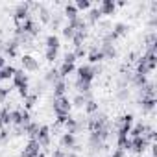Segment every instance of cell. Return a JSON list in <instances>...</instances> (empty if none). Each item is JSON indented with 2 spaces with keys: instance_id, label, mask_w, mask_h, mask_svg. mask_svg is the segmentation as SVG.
<instances>
[{
  "instance_id": "cell-6",
  "label": "cell",
  "mask_w": 157,
  "mask_h": 157,
  "mask_svg": "<svg viewBox=\"0 0 157 157\" xmlns=\"http://www.w3.org/2000/svg\"><path fill=\"white\" fill-rule=\"evenodd\" d=\"M50 128L48 126H39V131H37V137H35V140L39 142V146L41 148H48L50 146Z\"/></svg>"
},
{
  "instance_id": "cell-51",
  "label": "cell",
  "mask_w": 157,
  "mask_h": 157,
  "mask_svg": "<svg viewBox=\"0 0 157 157\" xmlns=\"http://www.w3.org/2000/svg\"><path fill=\"white\" fill-rule=\"evenodd\" d=\"M4 67H6V57H4V56H0V70H2Z\"/></svg>"
},
{
  "instance_id": "cell-14",
  "label": "cell",
  "mask_w": 157,
  "mask_h": 157,
  "mask_svg": "<svg viewBox=\"0 0 157 157\" xmlns=\"http://www.w3.org/2000/svg\"><path fill=\"white\" fill-rule=\"evenodd\" d=\"M115 10H117L115 0H102V2H100V8H98L100 15H113Z\"/></svg>"
},
{
  "instance_id": "cell-25",
  "label": "cell",
  "mask_w": 157,
  "mask_h": 157,
  "mask_svg": "<svg viewBox=\"0 0 157 157\" xmlns=\"http://www.w3.org/2000/svg\"><path fill=\"white\" fill-rule=\"evenodd\" d=\"M76 89H78L80 94H87V93H91V82H85V80H80V78H78L76 80Z\"/></svg>"
},
{
  "instance_id": "cell-53",
  "label": "cell",
  "mask_w": 157,
  "mask_h": 157,
  "mask_svg": "<svg viewBox=\"0 0 157 157\" xmlns=\"http://www.w3.org/2000/svg\"><path fill=\"white\" fill-rule=\"evenodd\" d=\"M2 52H4V41H0V56H2Z\"/></svg>"
},
{
  "instance_id": "cell-23",
  "label": "cell",
  "mask_w": 157,
  "mask_h": 157,
  "mask_svg": "<svg viewBox=\"0 0 157 157\" xmlns=\"http://www.w3.org/2000/svg\"><path fill=\"white\" fill-rule=\"evenodd\" d=\"M11 126L22 128V109H11Z\"/></svg>"
},
{
  "instance_id": "cell-1",
  "label": "cell",
  "mask_w": 157,
  "mask_h": 157,
  "mask_svg": "<svg viewBox=\"0 0 157 157\" xmlns=\"http://www.w3.org/2000/svg\"><path fill=\"white\" fill-rule=\"evenodd\" d=\"M133 122H135V117H133L131 113L118 117V118L115 120V124H113V126L117 128V135L128 137V135H129V131H131V128H133Z\"/></svg>"
},
{
  "instance_id": "cell-3",
  "label": "cell",
  "mask_w": 157,
  "mask_h": 157,
  "mask_svg": "<svg viewBox=\"0 0 157 157\" xmlns=\"http://www.w3.org/2000/svg\"><path fill=\"white\" fill-rule=\"evenodd\" d=\"M148 146H150V142L144 137H131L129 139V151H133L137 155H142L148 150Z\"/></svg>"
},
{
  "instance_id": "cell-45",
  "label": "cell",
  "mask_w": 157,
  "mask_h": 157,
  "mask_svg": "<svg viewBox=\"0 0 157 157\" xmlns=\"http://www.w3.org/2000/svg\"><path fill=\"white\" fill-rule=\"evenodd\" d=\"M63 63H72V65H74V63H76V56H74V52H67Z\"/></svg>"
},
{
  "instance_id": "cell-24",
  "label": "cell",
  "mask_w": 157,
  "mask_h": 157,
  "mask_svg": "<svg viewBox=\"0 0 157 157\" xmlns=\"http://www.w3.org/2000/svg\"><path fill=\"white\" fill-rule=\"evenodd\" d=\"M63 17H67V19H68V22H70V21L78 19L80 15H78V10H76V6H74V4H67V6H65V11H63Z\"/></svg>"
},
{
  "instance_id": "cell-30",
  "label": "cell",
  "mask_w": 157,
  "mask_h": 157,
  "mask_svg": "<svg viewBox=\"0 0 157 157\" xmlns=\"http://www.w3.org/2000/svg\"><path fill=\"white\" fill-rule=\"evenodd\" d=\"M144 133H146V124H144V122L135 124V126L131 128V131H129L131 137H144Z\"/></svg>"
},
{
  "instance_id": "cell-10",
  "label": "cell",
  "mask_w": 157,
  "mask_h": 157,
  "mask_svg": "<svg viewBox=\"0 0 157 157\" xmlns=\"http://www.w3.org/2000/svg\"><path fill=\"white\" fill-rule=\"evenodd\" d=\"M105 148V142L96 135V133H91L89 135V150H91V153H98V151H102Z\"/></svg>"
},
{
  "instance_id": "cell-9",
  "label": "cell",
  "mask_w": 157,
  "mask_h": 157,
  "mask_svg": "<svg viewBox=\"0 0 157 157\" xmlns=\"http://www.w3.org/2000/svg\"><path fill=\"white\" fill-rule=\"evenodd\" d=\"M13 85L17 87V89H24V87H28V74H24V70L22 68H17L15 70V74H13Z\"/></svg>"
},
{
  "instance_id": "cell-37",
  "label": "cell",
  "mask_w": 157,
  "mask_h": 157,
  "mask_svg": "<svg viewBox=\"0 0 157 157\" xmlns=\"http://www.w3.org/2000/svg\"><path fill=\"white\" fill-rule=\"evenodd\" d=\"M70 104H72V105H76V107H83V105L87 104V96H85V94H76V96H74V100H72Z\"/></svg>"
},
{
  "instance_id": "cell-48",
  "label": "cell",
  "mask_w": 157,
  "mask_h": 157,
  "mask_svg": "<svg viewBox=\"0 0 157 157\" xmlns=\"http://www.w3.org/2000/svg\"><path fill=\"white\" fill-rule=\"evenodd\" d=\"M52 157H65V150H61V148H59V150H56V151L52 153Z\"/></svg>"
},
{
  "instance_id": "cell-4",
  "label": "cell",
  "mask_w": 157,
  "mask_h": 157,
  "mask_svg": "<svg viewBox=\"0 0 157 157\" xmlns=\"http://www.w3.org/2000/svg\"><path fill=\"white\" fill-rule=\"evenodd\" d=\"M15 22H17V26L19 24H22L26 19H30V2H21V4H17V8H15Z\"/></svg>"
},
{
  "instance_id": "cell-19",
  "label": "cell",
  "mask_w": 157,
  "mask_h": 157,
  "mask_svg": "<svg viewBox=\"0 0 157 157\" xmlns=\"http://www.w3.org/2000/svg\"><path fill=\"white\" fill-rule=\"evenodd\" d=\"M4 52H6L10 57H17V54H19V43H17L15 39L4 43Z\"/></svg>"
},
{
  "instance_id": "cell-34",
  "label": "cell",
  "mask_w": 157,
  "mask_h": 157,
  "mask_svg": "<svg viewBox=\"0 0 157 157\" xmlns=\"http://www.w3.org/2000/svg\"><path fill=\"white\" fill-rule=\"evenodd\" d=\"M87 37V32H76L74 37H72V44L78 48V46H83V41Z\"/></svg>"
},
{
  "instance_id": "cell-47",
  "label": "cell",
  "mask_w": 157,
  "mask_h": 157,
  "mask_svg": "<svg viewBox=\"0 0 157 157\" xmlns=\"http://www.w3.org/2000/svg\"><path fill=\"white\" fill-rule=\"evenodd\" d=\"M128 96H129V91L128 89H118V98L120 100H126Z\"/></svg>"
},
{
  "instance_id": "cell-8",
  "label": "cell",
  "mask_w": 157,
  "mask_h": 157,
  "mask_svg": "<svg viewBox=\"0 0 157 157\" xmlns=\"http://www.w3.org/2000/svg\"><path fill=\"white\" fill-rule=\"evenodd\" d=\"M21 63H22V70H26V72H35L39 68V61L30 54H24L21 57Z\"/></svg>"
},
{
  "instance_id": "cell-17",
  "label": "cell",
  "mask_w": 157,
  "mask_h": 157,
  "mask_svg": "<svg viewBox=\"0 0 157 157\" xmlns=\"http://www.w3.org/2000/svg\"><path fill=\"white\" fill-rule=\"evenodd\" d=\"M39 151H41L39 142H37L35 139H30V140H28V144L24 146V151H22V153H26L28 157H33V155H37Z\"/></svg>"
},
{
  "instance_id": "cell-41",
  "label": "cell",
  "mask_w": 157,
  "mask_h": 157,
  "mask_svg": "<svg viewBox=\"0 0 157 157\" xmlns=\"http://www.w3.org/2000/svg\"><path fill=\"white\" fill-rule=\"evenodd\" d=\"M76 10L78 11H80V10H89L91 8V2H89V0H76Z\"/></svg>"
},
{
  "instance_id": "cell-7",
  "label": "cell",
  "mask_w": 157,
  "mask_h": 157,
  "mask_svg": "<svg viewBox=\"0 0 157 157\" xmlns=\"http://www.w3.org/2000/svg\"><path fill=\"white\" fill-rule=\"evenodd\" d=\"M78 78H80V80H85V82H91V83H93V80L96 78V74H94V67H93V65H82V67H78Z\"/></svg>"
},
{
  "instance_id": "cell-26",
  "label": "cell",
  "mask_w": 157,
  "mask_h": 157,
  "mask_svg": "<svg viewBox=\"0 0 157 157\" xmlns=\"http://www.w3.org/2000/svg\"><path fill=\"white\" fill-rule=\"evenodd\" d=\"M57 80H61V78H59V70H57V68H50V70L44 74V82H46V83H50V85H54Z\"/></svg>"
},
{
  "instance_id": "cell-35",
  "label": "cell",
  "mask_w": 157,
  "mask_h": 157,
  "mask_svg": "<svg viewBox=\"0 0 157 157\" xmlns=\"http://www.w3.org/2000/svg\"><path fill=\"white\" fill-rule=\"evenodd\" d=\"M83 109H85V113L91 117V115H94V113H98V104L94 102V100H87V104L83 105Z\"/></svg>"
},
{
  "instance_id": "cell-42",
  "label": "cell",
  "mask_w": 157,
  "mask_h": 157,
  "mask_svg": "<svg viewBox=\"0 0 157 157\" xmlns=\"http://www.w3.org/2000/svg\"><path fill=\"white\" fill-rule=\"evenodd\" d=\"M74 33H76V30H74L72 26H68V24H67V26L63 28V37H65V39H70V41H72Z\"/></svg>"
},
{
  "instance_id": "cell-18",
  "label": "cell",
  "mask_w": 157,
  "mask_h": 157,
  "mask_svg": "<svg viewBox=\"0 0 157 157\" xmlns=\"http://www.w3.org/2000/svg\"><path fill=\"white\" fill-rule=\"evenodd\" d=\"M98 48L102 50L104 59H115V57H117V50H115V46H113L111 43H102Z\"/></svg>"
},
{
  "instance_id": "cell-13",
  "label": "cell",
  "mask_w": 157,
  "mask_h": 157,
  "mask_svg": "<svg viewBox=\"0 0 157 157\" xmlns=\"http://www.w3.org/2000/svg\"><path fill=\"white\" fill-rule=\"evenodd\" d=\"M63 126H65L67 133H72V135H76L78 131L83 128V124H82L80 120H78V118H72V117H68V118H67V122H65Z\"/></svg>"
},
{
  "instance_id": "cell-5",
  "label": "cell",
  "mask_w": 157,
  "mask_h": 157,
  "mask_svg": "<svg viewBox=\"0 0 157 157\" xmlns=\"http://www.w3.org/2000/svg\"><path fill=\"white\" fill-rule=\"evenodd\" d=\"M17 28H19L21 32H24V33L32 35V37H37V35H39V32H41V30H39V24H37L33 19H26V21H24L22 24H19Z\"/></svg>"
},
{
  "instance_id": "cell-43",
  "label": "cell",
  "mask_w": 157,
  "mask_h": 157,
  "mask_svg": "<svg viewBox=\"0 0 157 157\" xmlns=\"http://www.w3.org/2000/svg\"><path fill=\"white\" fill-rule=\"evenodd\" d=\"M8 139H10V131H8L6 128H2V129H0V142L6 144V142H8Z\"/></svg>"
},
{
  "instance_id": "cell-16",
  "label": "cell",
  "mask_w": 157,
  "mask_h": 157,
  "mask_svg": "<svg viewBox=\"0 0 157 157\" xmlns=\"http://www.w3.org/2000/svg\"><path fill=\"white\" fill-rule=\"evenodd\" d=\"M87 59H89L91 65H96V63H100V61L104 59V54H102V50H100L98 46H93V48L87 52Z\"/></svg>"
},
{
  "instance_id": "cell-44",
  "label": "cell",
  "mask_w": 157,
  "mask_h": 157,
  "mask_svg": "<svg viewBox=\"0 0 157 157\" xmlns=\"http://www.w3.org/2000/svg\"><path fill=\"white\" fill-rule=\"evenodd\" d=\"M74 56H76V59H78V57H85V56H87V50H85L83 46H78V48L74 50Z\"/></svg>"
},
{
  "instance_id": "cell-2",
  "label": "cell",
  "mask_w": 157,
  "mask_h": 157,
  "mask_svg": "<svg viewBox=\"0 0 157 157\" xmlns=\"http://www.w3.org/2000/svg\"><path fill=\"white\" fill-rule=\"evenodd\" d=\"M52 107H54L56 117H68L70 109H72V104H70V100L67 96H57V98H54Z\"/></svg>"
},
{
  "instance_id": "cell-50",
  "label": "cell",
  "mask_w": 157,
  "mask_h": 157,
  "mask_svg": "<svg viewBox=\"0 0 157 157\" xmlns=\"http://www.w3.org/2000/svg\"><path fill=\"white\" fill-rule=\"evenodd\" d=\"M151 157H157V144H151Z\"/></svg>"
},
{
  "instance_id": "cell-38",
  "label": "cell",
  "mask_w": 157,
  "mask_h": 157,
  "mask_svg": "<svg viewBox=\"0 0 157 157\" xmlns=\"http://www.w3.org/2000/svg\"><path fill=\"white\" fill-rule=\"evenodd\" d=\"M35 102H37V94H28V96L24 98V109L30 111V109L35 105Z\"/></svg>"
},
{
  "instance_id": "cell-12",
  "label": "cell",
  "mask_w": 157,
  "mask_h": 157,
  "mask_svg": "<svg viewBox=\"0 0 157 157\" xmlns=\"http://www.w3.org/2000/svg\"><path fill=\"white\" fill-rule=\"evenodd\" d=\"M137 104H139L140 111H142L144 115H148V113H151V111L155 109L157 100H155V98H139V100H137Z\"/></svg>"
},
{
  "instance_id": "cell-32",
  "label": "cell",
  "mask_w": 157,
  "mask_h": 157,
  "mask_svg": "<svg viewBox=\"0 0 157 157\" xmlns=\"http://www.w3.org/2000/svg\"><path fill=\"white\" fill-rule=\"evenodd\" d=\"M37 131H39V124H37V122H33V120L24 128V133H26L30 139H35V137H37Z\"/></svg>"
},
{
  "instance_id": "cell-31",
  "label": "cell",
  "mask_w": 157,
  "mask_h": 157,
  "mask_svg": "<svg viewBox=\"0 0 157 157\" xmlns=\"http://www.w3.org/2000/svg\"><path fill=\"white\" fill-rule=\"evenodd\" d=\"M131 83H133L137 89H140V87H144V85L148 83V78H146V76H140V74H131Z\"/></svg>"
},
{
  "instance_id": "cell-52",
  "label": "cell",
  "mask_w": 157,
  "mask_h": 157,
  "mask_svg": "<svg viewBox=\"0 0 157 157\" xmlns=\"http://www.w3.org/2000/svg\"><path fill=\"white\" fill-rule=\"evenodd\" d=\"M117 6H126V0H118V2H115Z\"/></svg>"
},
{
  "instance_id": "cell-39",
  "label": "cell",
  "mask_w": 157,
  "mask_h": 157,
  "mask_svg": "<svg viewBox=\"0 0 157 157\" xmlns=\"http://www.w3.org/2000/svg\"><path fill=\"white\" fill-rule=\"evenodd\" d=\"M44 57H46V61H56L57 59V50H54V48H46L44 50Z\"/></svg>"
},
{
  "instance_id": "cell-27",
  "label": "cell",
  "mask_w": 157,
  "mask_h": 157,
  "mask_svg": "<svg viewBox=\"0 0 157 157\" xmlns=\"http://www.w3.org/2000/svg\"><path fill=\"white\" fill-rule=\"evenodd\" d=\"M128 30H129V26H128L126 22H117V24L113 26V30H111V32H113L117 37H124V35L128 33Z\"/></svg>"
},
{
  "instance_id": "cell-20",
  "label": "cell",
  "mask_w": 157,
  "mask_h": 157,
  "mask_svg": "<svg viewBox=\"0 0 157 157\" xmlns=\"http://www.w3.org/2000/svg\"><path fill=\"white\" fill-rule=\"evenodd\" d=\"M52 91H54V98H57V96H65V91H67V82L63 80H57L54 85H52Z\"/></svg>"
},
{
  "instance_id": "cell-21",
  "label": "cell",
  "mask_w": 157,
  "mask_h": 157,
  "mask_svg": "<svg viewBox=\"0 0 157 157\" xmlns=\"http://www.w3.org/2000/svg\"><path fill=\"white\" fill-rule=\"evenodd\" d=\"M151 70H150V67H148V63H146V59L140 56L139 57V61H137V70H135V74H140V76H148Z\"/></svg>"
},
{
  "instance_id": "cell-36",
  "label": "cell",
  "mask_w": 157,
  "mask_h": 157,
  "mask_svg": "<svg viewBox=\"0 0 157 157\" xmlns=\"http://www.w3.org/2000/svg\"><path fill=\"white\" fill-rule=\"evenodd\" d=\"M39 19H41L43 22H50V19H52L50 10H48V8H44V6H39Z\"/></svg>"
},
{
  "instance_id": "cell-22",
  "label": "cell",
  "mask_w": 157,
  "mask_h": 157,
  "mask_svg": "<svg viewBox=\"0 0 157 157\" xmlns=\"http://www.w3.org/2000/svg\"><path fill=\"white\" fill-rule=\"evenodd\" d=\"M15 67L13 65H6L2 70H0V82H6V80H11L13 78V74H15Z\"/></svg>"
},
{
  "instance_id": "cell-40",
  "label": "cell",
  "mask_w": 157,
  "mask_h": 157,
  "mask_svg": "<svg viewBox=\"0 0 157 157\" xmlns=\"http://www.w3.org/2000/svg\"><path fill=\"white\" fill-rule=\"evenodd\" d=\"M61 21H63V15H61V13H56V15L50 19L52 28H54V30H56V28H59V26H61Z\"/></svg>"
},
{
  "instance_id": "cell-33",
  "label": "cell",
  "mask_w": 157,
  "mask_h": 157,
  "mask_svg": "<svg viewBox=\"0 0 157 157\" xmlns=\"http://www.w3.org/2000/svg\"><path fill=\"white\" fill-rule=\"evenodd\" d=\"M59 37L56 35V33H50L48 37H46V48H54V50H59Z\"/></svg>"
},
{
  "instance_id": "cell-15",
  "label": "cell",
  "mask_w": 157,
  "mask_h": 157,
  "mask_svg": "<svg viewBox=\"0 0 157 157\" xmlns=\"http://www.w3.org/2000/svg\"><path fill=\"white\" fill-rule=\"evenodd\" d=\"M144 44H146V52H155L157 50V33L150 32L144 35Z\"/></svg>"
},
{
  "instance_id": "cell-29",
  "label": "cell",
  "mask_w": 157,
  "mask_h": 157,
  "mask_svg": "<svg viewBox=\"0 0 157 157\" xmlns=\"http://www.w3.org/2000/svg\"><path fill=\"white\" fill-rule=\"evenodd\" d=\"M100 17H102V15H100L98 8H93V10L87 13V17H85V22H87V24H96V22L100 21Z\"/></svg>"
},
{
  "instance_id": "cell-11",
  "label": "cell",
  "mask_w": 157,
  "mask_h": 157,
  "mask_svg": "<svg viewBox=\"0 0 157 157\" xmlns=\"http://www.w3.org/2000/svg\"><path fill=\"white\" fill-rule=\"evenodd\" d=\"M59 144H61V150H72L76 144H78V140H76V135H72V133H63L61 135V139H59Z\"/></svg>"
},
{
  "instance_id": "cell-28",
  "label": "cell",
  "mask_w": 157,
  "mask_h": 157,
  "mask_svg": "<svg viewBox=\"0 0 157 157\" xmlns=\"http://www.w3.org/2000/svg\"><path fill=\"white\" fill-rule=\"evenodd\" d=\"M57 70H59V78H63V80H65V78H67L68 74H72V72L76 70V67H74L72 63H63Z\"/></svg>"
},
{
  "instance_id": "cell-49",
  "label": "cell",
  "mask_w": 157,
  "mask_h": 157,
  "mask_svg": "<svg viewBox=\"0 0 157 157\" xmlns=\"http://www.w3.org/2000/svg\"><path fill=\"white\" fill-rule=\"evenodd\" d=\"M150 28H153V26H157V15H151V19H150Z\"/></svg>"
},
{
  "instance_id": "cell-46",
  "label": "cell",
  "mask_w": 157,
  "mask_h": 157,
  "mask_svg": "<svg viewBox=\"0 0 157 157\" xmlns=\"http://www.w3.org/2000/svg\"><path fill=\"white\" fill-rule=\"evenodd\" d=\"M8 96H10V89H6V87H0V100L4 102Z\"/></svg>"
}]
</instances>
